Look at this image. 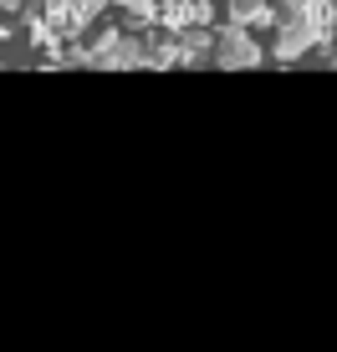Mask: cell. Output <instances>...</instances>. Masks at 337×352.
Listing matches in <instances>:
<instances>
[{
  "mask_svg": "<svg viewBox=\"0 0 337 352\" xmlns=\"http://www.w3.org/2000/svg\"><path fill=\"white\" fill-rule=\"evenodd\" d=\"M322 41V0H281V36H276V56L296 62L307 46Z\"/></svg>",
  "mask_w": 337,
  "mask_h": 352,
  "instance_id": "6da1fadb",
  "label": "cell"
},
{
  "mask_svg": "<svg viewBox=\"0 0 337 352\" xmlns=\"http://www.w3.org/2000/svg\"><path fill=\"white\" fill-rule=\"evenodd\" d=\"M261 62V52H256V41H250L246 31H220V46H215V67H256Z\"/></svg>",
  "mask_w": 337,
  "mask_h": 352,
  "instance_id": "7a4b0ae2",
  "label": "cell"
},
{
  "mask_svg": "<svg viewBox=\"0 0 337 352\" xmlns=\"http://www.w3.org/2000/svg\"><path fill=\"white\" fill-rule=\"evenodd\" d=\"M261 10H266V0H230V21H235V26H246V21H256Z\"/></svg>",
  "mask_w": 337,
  "mask_h": 352,
  "instance_id": "3957f363",
  "label": "cell"
},
{
  "mask_svg": "<svg viewBox=\"0 0 337 352\" xmlns=\"http://www.w3.org/2000/svg\"><path fill=\"white\" fill-rule=\"evenodd\" d=\"M46 6H52V10H67V0H46Z\"/></svg>",
  "mask_w": 337,
  "mask_h": 352,
  "instance_id": "277c9868",
  "label": "cell"
},
{
  "mask_svg": "<svg viewBox=\"0 0 337 352\" xmlns=\"http://www.w3.org/2000/svg\"><path fill=\"white\" fill-rule=\"evenodd\" d=\"M0 6H6V10H10V6H16V0H0Z\"/></svg>",
  "mask_w": 337,
  "mask_h": 352,
  "instance_id": "5b68a950",
  "label": "cell"
}]
</instances>
